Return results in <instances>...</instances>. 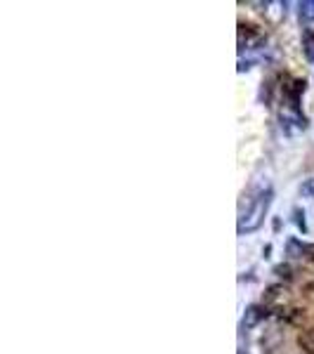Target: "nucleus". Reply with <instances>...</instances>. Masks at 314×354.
Returning a JSON list of instances; mask_svg holds the SVG:
<instances>
[{
	"mask_svg": "<svg viewBox=\"0 0 314 354\" xmlns=\"http://www.w3.org/2000/svg\"><path fill=\"white\" fill-rule=\"evenodd\" d=\"M272 203V187L270 182H255L241 196L239 205V234H248L262 227L267 215V208Z\"/></svg>",
	"mask_w": 314,
	"mask_h": 354,
	"instance_id": "obj_1",
	"label": "nucleus"
},
{
	"mask_svg": "<svg viewBox=\"0 0 314 354\" xmlns=\"http://www.w3.org/2000/svg\"><path fill=\"white\" fill-rule=\"evenodd\" d=\"M265 41V36H262L260 31H255V26L250 24H239V45H241V53L243 50H253L258 48V45Z\"/></svg>",
	"mask_w": 314,
	"mask_h": 354,
	"instance_id": "obj_2",
	"label": "nucleus"
},
{
	"mask_svg": "<svg viewBox=\"0 0 314 354\" xmlns=\"http://www.w3.org/2000/svg\"><path fill=\"white\" fill-rule=\"evenodd\" d=\"M298 345L305 350L307 354H314V324L310 328H305L302 333L298 335Z\"/></svg>",
	"mask_w": 314,
	"mask_h": 354,
	"instance_id": "obj_3",
	"label": "nucleus"
},
{
	"mask_svg": "<svg viewBox=\"0 0 314 354\" xmlns=\"http://www.w3.org/2000/svg\"><path fill=\"white\" fill-rule=\"evenodd\" d=\"M265 317H267L265 307H250V310L246 312V319H243V324H246V326H253V324H258L260 319H265Z\"/></svg>",
	"mask_w": 314,
	"mask_h": 354,
	"instance_id": "obj_4",
	"label": "nucleus"
},
{
	"mask_svg": "<svg viewBox=\"0 0 314 354\" xmlns=\"http://www.w3.org/2000/svg\"><path fill=\"white\" fill-rule=\"evenodd\" d=\"M300 19L302 21H314V0H305V3H300Z\"/></svg>",
	"mask_w": 314,
	"mask_h": 354,
	"instance_id": "obj_5",
	"label": "nucleus"
},
{
	"mask_svg": "<svg viewBox=\"0 0 314 354\" xmlns=\"http://www.w3.org/2000/svg\"><path fill=\"white\" fill-rule=\"evenodd\" d=\"M302 50H305V57L310 62H314V33H307L305 41H302Z\"/></svg>",
	"mask_w": 314,
	"mask_h": 354,
	"instance_id": "obj_6",
	"label": "nucleus"
},
{
	"mask_svg": "<svg viewBox=\"0 0 314 354\" xmlns=\"http://www.w3.org/2000/svg\"><path fill=\"white\" fill-rule=\"evenodd\" d=\"M300 194H302V196H307V198H314V177H310V180L302 182Z\"/></svg>",
	"mask_w": 314,
	"mask_h": 354,
	"instance_id": "obj_7",
	"label": "nucleus"
}]
</instances>
